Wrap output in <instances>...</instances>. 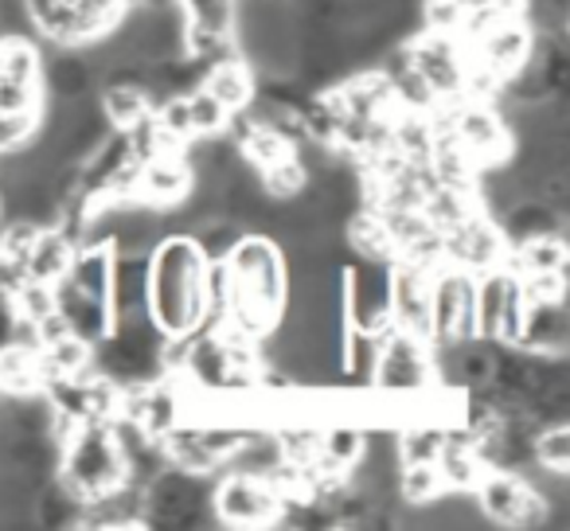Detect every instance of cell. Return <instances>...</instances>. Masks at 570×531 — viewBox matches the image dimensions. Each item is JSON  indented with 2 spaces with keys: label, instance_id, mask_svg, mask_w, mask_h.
Instances as JSON below:
<instances>
[{
  "label": "cell",
  "instance_id": "obj_1",
  "mask_svg": "<svg viewBox=\"0 0 570 531\" xmlns=\"http://www.w3.org/2000/svg\"><path fill=\"white\" fill-rule=\"evenodd\" d=\"M207 258L191 235H160L149 250V317L168 341L204 321Z\"/></svg>",
  "mask_w": 570,
  "mask_h": 531
},
{
  "label": "cell",
  "instance_id": "obj_2",
  "mask_svg": "<svg viewBox=\"0 0 570 531\" xmlns=\"http://www.w3.org/2000/svg\"><path fill=\"white\" fill-rule=\"evenodd\" d=\"M434 387H438L434 348H430L426 336H414V333L395 328V325L383 328L367 391L383 403L391 426H399V422L411 419V414L419 411V403Z\"/></svg>",
  "mask_w": 570,
  "mask_h": 531
},
{
  "label": "cell",
  "instance_id": "obj_3",
  "mask_svg": "<svg viewBox=\"0 0 570 531\" xmlns=\"http://www.w3.org/2000/svg\"><path fill=\"white\" fill-rule=\"evenodd\" d=\"M56 481L67 484L82 504L126 484V458H121L110 422H79L59 442Z\"/></svg>",
  "mask_w": 570,
  "mask_h": 531
},
{
  "label": "cell",
  "instance_id": "obj_4",
  "mask_svg": "<svg viewBox=\"0 0 570 531\" xmlns=\"http://www.w3.org/2000/svg\"><path fill=\"white\" fill-rule=\"evenodd\" d=\"M473 500L484 523H497V528L531 531L543 528L547 520V500L531 489L528 476L512 473V469H484L473 484Z\"/></svg>",
  "mask_w": 570,
  "mask_h": 531
},
{
  "label": "cell",
  "instance_id": "obj_5",
  "mask_svg": "<svg viewBox=\"0 0 570 531\" xmlns=\"http://www.w3.org/2000/svg\"><path fill=\"white\" fill-rule=\"evenodd\" d=\"M523 325V294L520 278L504 266L476 274L473 286V336L489 344H515Z\"/></svg>",
  "mask_w": 570,
  "mask_h": 531
},
{
  "label": "cell",
  "instance_id": "obj_6",
  "mask_svg": "<svg viewBox=\"0 0 570 531\" xmlns=\"http://www.w3.org/2000/svg\"><path fill=\"white\" fill-rule=\"evenodd\" d=\"M344 321L372 336L391 325V262L360 254L344 262Z\"/></svg>",
  "mask_w": 570,
  "mask_h": 531
},
{
  "label": "cell",
  "instance_id": "obj_7",
  "mask_svg": "<svg viewBox=\"0 0 570 531\" xmlns=\"http://www.w3.org/2000/svg\"><path fill=\"white\" fill-rule=\"evenodd\" d=\"M212 512L227 528H274L277 512H282V496L266 476L227 469L212 484Z\"/></svg>",
  "mask_w": 570,
  "mask_h": 531
},
{
  "label": "cell",
  "instance_id": "obj_8",
  "mask_svg": "<svg viewBox=\"0 0 570 531\" xmlns=\"http://www.w3.org/2000/svg\"><path fill=\"white\" fill-rule=\"evenodd\" d=\"M473 286L476 274L450 262L430 271V344L473 336Z\"/></svg>",
  "mask_w": 570,
  "mask_h": 531
},
{
  "label": "cell",
  "instance_id": "obj_9",
  "mask_svg": "<svg viewBox=\"0 0 570 531\" xmlns=\"http://www.w3.org/2000/svg\"><path fill=\"white\" fill-rule=\"evenodd\" d=\"M406 56H411L414 71L422 75V82H426L438 102H450V98H458L465 90L469 51L461 36L422 28V32H414L406 40Z\"/></svg>",
  "mask_w": 570,
  "mask_h": 531
},
{
  "label": "cell",
  "instance_id": "obj_10",
  "mask_svg": "<svg viewBox=\"0 0 570 531\" xmlns=\"http://www.w3.org/2000/svg\"><path fill=\"white\" fill-rule=\"evenodd\" d=\"M442 258L469 274H484L508 262V238L500 230V223L476 207L461 223L442 230Z\"/></svg>",
  "mask_w": 570,
  "mask_h": 531
},
{
  "label": "cell",
  "instance_id": "obj_11",
  "mask_svg": "<svg viewBox=\"0 0 570 531\" xmlns=\"http://www.w3.org/2000/svg\"><path fill=\"white\" fill-rule=\"evenodd\" d=\"M469 63H476L481 71H489L497 82H504L523 59L531 56V28L520 17L497 20V24L481 28L476 36L465 40Z\"/></svg>",
  "mask_w": 570,
  "mask_h": 531
},
{
  "label": "cell",
  "instance_id": "obj_12",
  "mask_svg": "<svg viewBox=\"0 0 570 531\" xmlns=\"http://www.w3.org/2000/svg\"><path fill=\"white\" fill-rule=\"evenodd\" d=\"M391 325L430 341V271L391 262Z\"/></svg>",
  "mask_w": 570,
  "mask_h": 531
},
{
  "label": "cell",
  "instance_id": "obj_13",
  "mask_svg": "<svg viewBox=\"0 0 570 531\" xmlns=\"http://www.w3.org/2000/svg\"><path fill=\"white\" fill-rule=\"evenodd\" d=\"M188 191H191V168H188V160H184V153H157V157L141 160L137 191H134L141 204L165 212V207L184 204Z\"/></svg>",
  "mask_w": 570,
  "mask_h": 531
},
{
  "label": "cell",
  "instance_id": "obj_14",
  "mask_svg": "<svg viewBox=\"0 0 570 531\" xmlns=\"http://www.w3.org/2000/svg\"><path fill=\"white\" fill-rule=\"evenodd\" d=\"M106 302L114 321L149 313V250H114Z\"/></svg>",
  "mask_w": 570,
  "mask_h": 531
},
{
  "label": "cell",
  "instance_id": "obj_15",
  "mask_svg": "<svg viewBox=\"0 0 570 531\" xmlns=\"http://www.w3.org/2000/svg\"><path fill=\"white\" fill-rule=\"evenodd\" d=\"M570 317L567 302H523V325L515 348L523 352H567Z\"/></svg>",
  "mask_w": 570,
  "mask_h": 531
},
{
  "label": "cell",
  "instance_id": "obj_16",
  "mask_svg": "<svg viewBox=\"0 0 570 531\" xmlns=\"http://www.w3.org/2000/svg\"><path fill=\"white\" fill-rule=\"evenodd\" d=\"M40 87L43 98H87L98 87V71L82 48H56V56H43Z\"/></svg>",
  "mask_w": 570,
  "mask_h": 531
},
{
  "label": "cell",
  "instance_id": "obj_17",
  "mask_svg": "<svg viewBox=\"0 0 570 531\" xmlns=\"http://www.w3.org/2000/svg\"><path fill=\"white\" fill-rule=\"evenodd\" d=\"M56 313L67 321V328L87 344H98L114 325L110 305L82 294V289H75L71 282H63V278L56 282Z\"/></svg>",
  "mask_w": 570,
  "mask_h": 531
},
{
  "label": "cell",
  "instance_id": "obj_18",
  "mask_svg": "<svg viewBox=\"0 0 570 531\" xmlns=\"http://www.w3.org/2000/svg\"><path fill=\"white\" fill-rule=\"evenodd\" d=\"M199 87H204L223 110L235 114V110H246V106H250L254 87H258V75L250 71V63H246L238 51H230V56L215 59V63L207 67Z\"/></svg>",
  "mask_w": 570,
  "mask_h": 531
},
{
  "label": "cell",
  "instance_id": "obj_19",
  "mask_svg": "<svg viewBox=\"0 0 570 531\" xmlns=\"http://www.w3.org/2000/svg\"><path fill=\"white\" fill-rule=\"evenodd\" d=\"M364 437H367V426L356 419H328L321 426V453H317V465L321 473H344L356 465L360 450H364Z\"/></svg>",
  "mask_w": 570,
  "mask_h": 531
},
{
  "label": "cell",
  "instance_id": "obj_20",
  "mask_svg": "<svg viewBox=\"0 0 570 531\" xmlns=\"http://www.w3.org/2000/svg\"><path fill=\"white\" fill-rule=\"evenodd\" d=\"M567 238L562 230H547V235L523 238V243L508 246V271L512 274H554L567 271Z\"/></svg>",
  "mask_w": 570,
  "mask_h": 531
},
{
  "label": "cell",
  "instance_id": "obj_21",
  "mask_svg": "<svg viewBox=\"0 0 570 531\" xmlns=\"http://www.w3.org/2000/svg\"><path fill=\"white\" fill-rule=\"evenodd\" d=\"M71 258H75L71 238H67L59 227H40L36 243L28 246V254H24V274L32 282H48V286H56V282L67 274V266H71Z\"/></svg>",
  "mask_w": 570,
  "mask_h": 531
},
{
  "label": "cell",
  "instance_id": "obj_22",
  "mask_svg": "<svg viewBox=\"0 0 570 531\" xmlns=\"http://www.w3.org/2000/svg\"><path fill=\"white\" fill-rule=\"evenodd\" d=\"M98 110H102L110 129H134L137 121H145L153 114V102L134 82H102V90H98Z\"/></svg>",
  "mask_w": 570,
  "mask_h": 531
},
{
  "label": "cell",
  "instance_id": "obj_23",
  "mask_svg": "<svg viewBox=\"0 0 570 531\" xmlns=\"http://www.w3.org/2000/svg\"><path fill=\"white\" fill-rule=\"evenodd\" d=\"M562 223L567 219H562L551 204H543L539 196H523L520 204L500 219V230H504L508 246H512V243H523V238L547 235V230H562Z\"/></svg>",
  "mask_w": 570,
  "mask_h": 531
},
{
  "label": "cell",
  "instance_id": "obj_24",
  "mask_svg": "<svg viewBox=\"0 0 570 531\" xmlns=\"http://www.w3.org/2000/svg\"><path fill=\"white\" fill-rule=\"evenodd\" d=\"M90 344L79 341L75 333L59 336V341L40 348V372L43 380H59V375H87L90 372Z\"/></svg>",
  "mask_w": 570,
  "mask_h": 531
},
{
  "label": "cell",
  "instance_id": "obj_25",
  "mask_svg": "<svg viewBox=\"0 0 570 531\" xmlns=\"http://www.w3.org/2000/svg\"><path fill=\"white\" fill-rule=\"evenodd\" d=\"M531 465L570 473V426L567 422H543L531 437Z\"/></svg>",
  "mask_w": 570,
  "mask_h": 531
},
{
  "label": "cell",
  "instance_id": "obj_26",
  "mask_svg": "<svg viewBox=\"0 0 570 531\" xmlns=\"http://www.w3.org/2000/svg\"><path fill=\"white\" fill-rule=\"evenodd\" d=\"M243 235H246V227H238V223L227 219V215H212V219H204L196 230H191V238H196L199 254H204L207 262H227Z\"/></svg>",
  "mask_w": 570,
  "mask_h": 531
},
{
  "label": "cell",
  "instance_id": "obj_27",
  "mask_svg": "<svg viewBox=\"0 0 570 531\" xmlns=\"http://www.w3.org/2000/svg\"><path fill=\"white\" fill-rule=\"evenodd\" d=\"M258 180H262V191H266L269 199H297L305 191V184H309V176H305L302 160L289 153V157H282L269 168H262Z\"/></svg>",
  "mask_w": 570,
  "mask_h": 531
},
{
  "label": "cell",
  "instance_id": "obj_28",
  "mask_svg": "<svg viewBox=\"0 0 570 531\" xmlns=\"http://www.w3.org/2000/svg\"><path fill=\"white\" fill-rule=\"evenodd\" d=\"M442 473H438L434 461H422V465H403L399 469V500L411 508H422L442 492Z\"/></svg>",
  "mask_w": 570,
  "mask_h": 531
},
{
  "label": "cell",
  "instance_id": "obj_29",
  "mask_svg": "<svg viewBox=\"0 0 570 531\" xmlns=\"http://www.w3.org/2000/svg\"><path fill=\"white\" fill-rule=\"evenodd\" d=\"M40 106L32 110H0V153H17L40 134Z\"/></svg>",
  "mask_w": 570,
  "mask_h": 531
},
{
  "label": "cell",
  "instance_id": "obj_30",
  "mask_svg": "<svg viewBox=\"0 0 570 531\" xmlns=\"http://www.w3.org/2000/svg\"><path fill=\"white\" fill-rule=\"evenodd\" d=\"M188 114H191V137L223 134V126H227V110L204 87L188 90Z\"/></svg>",
  "mask_w": 570,
  "mask_h": 531
},
{
  "label": "cell",
  "instance_id": "obj_31",
  "mask_svg": "<svg viewBox=\"0 0 570 531\" xmlns=\"http://www.w3.org/2000/svg\"><path fill=\"white\" fill-rule=\"evenodd\" d=\"M523 302H567V271L554 274H515Z\"/></svg>",
  "mask_w": 570,
  "mask_h": 531
}]
</instances>
